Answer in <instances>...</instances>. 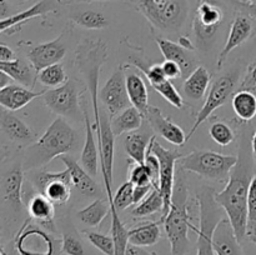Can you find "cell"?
<instances>
[{"label":"cell","instance_id":"cell-27","mask_svg":"<svg viewBox=\"0 0 256 255\" xmlns=\"http://www.w3.org/2000/svg\"><path fill=\"white\" fill-rule=\"evenodd\" d=\"M0 72H4L14 82L26 88H32L35 84V75L38 74L30 62H25L22 58H16L12 62H0Z\"/></svg>","mask_w":256,"mask_h":255},{"label":"cell","instance_id":"cell-18","mask_svg":"<svg viewBox=\"0 0 256 255\" xmlns=\"http://www.w3.org/2000/svg\"><path fill=\"white\" fill-rule=\"evenodd\" d=\"M156 42L165 60L176 62L182 68V78H188L198 68V62L192 50H188L179 42H174L165 38H158Z\"/></svg>","mask_w":256,"mask_h":255},{"label":"cell","instance_id":"cell-44","mask_svg":"<svg viewBox=\"0 0 256 255\" xmlns=\"http://www.w3.org/2000/svg\"><path fill=\"white\" fill-rule=\"evenodd\" d=\"M239 90H250V92L256 90V60H254L248 68L246 74L240 84Z\"/></svg>","mask_w":256,"mask_h":255},{"label":"cell","instance_id":"cell-3","mask_svg":"<svg viewBox=\"0 0 256 255\" xmlns=\"http://www.w3.org/2000/svg\"><path fill=\"white\" fill-rule=\"evenodd\" d=\"M165 232L170 242V255H186L190 249L189 232H196L192 224L189 212V190L182 178L175 182L172 208L168 215L162 218Z\"/></svg>","mask_w":256,"mask_h":255},{"label":"cell","instance_id":"cell-10","mask_svg":"<svg viewBox=\"0 0 256 255\" xmlns=\"http://www.w3.org/2000/svg\"><path fill=\"white\" fill-rule=\"evenodd\" d=\"M149 149L158 156L160 162V175H159V190L164 198V210L162 216L168 215L172 208V194L175 188V165L178 160L182 159L184 154L178 150H170L160 145L156 142V138L152 136Z\"/></svg>","mask_w":256,"mask_h":255},{"label":"cell","instance_id":"cell-34","mask_svg":"<svg viewBox=\"0 0 256 255\" xmlns=\"http://www.w3.org/2000/svg\"><path fill=\"white\" fill-rule=\"evenodd\" d=\"M72 20L79 26L90 30H100L109 26V20L105 16L104 12L92 9L75 12L72 15Z\"/></svg>","mask_w":256,"mask_h":255},{"label":"cell","instance_id":"cell-47","mask_svg":"<svg viewBox=\"0 0 256 255\" xmlns=\"http://www.w3.org/2000/svg\"><path fill=\"white\" fill-rule=\"evenodd\" d=\"M232 5H234L235 10L246 12V14L252 15V16L256 20V5L246 4V2H238V0H232Z\"/></svg>","mask_w":256,"mask_h":255},{"label":"cell","instance_id":"cell-55","mask_svg":"<svg viewBox=\"0 0 256 255\" xmlns=\"http://www.w3.org/2000/svg\"><path fill=\"white\" fill-rule=\"evenodd\" d=\"M238 2H246V4H252V5H256V0H238Z\"/></svg>","mask_w":256,"mask_h":255},{"label":"cell","instance_id":"cell-37","mask_svg":"<svg viewBox=\"0 0 256 255\" xmlns=\"http://www.w3.org/2000/svg\"><path fill=\"white\" fill-rule=\"evenodd\" d=\"M85 238L96 248L99 252H102L104 255H114L115 254V242L112 235L102 234L99 232H90L85 230Z\"/></svg>","mask_w":256,"mask_h":255},{"label":"cell","instance_id":"cell-29","mask_svg":"<svg viewBox=\"0 0 256 255\" xmlns=\"http://www.w3.org/2000/svg\"><path fill=\"white\" fill-rule=\"evenodd\" d=\"M212 82V74L206 68L198 66L184 82V92L189 99L200 100L206 94Z\"/></svg>","mask_w":256,"mask_h":255},{"label":"cell","instance_id":"cell-42","mask_svg":"<svg viewBox=\"0 0 256 255\" xmlns=\"http://www.w3.org/2000/svg\"><path fill=\"white\" fill-rule=\"evenodd\" d=\"M256 234V174L252 176L248 195V236Z\"/></svg>","mask_w":256,"mask_h":255},{"label":"cell","instance_id":"cell-6","mask_svg":"<svg viewBox=\"0 0 256 255\" xmlns=\"http://www.w3.org/2000/svg\"><path fill=\"white\" fill-rule=\"evenodd\" d=\"M239 158L224 155L210 150H195L180 159V166L185 172H194L205 179L228 180Z\"/></svg>","mask_w":256,"mask_h":255},{"label":"cell","instance_id":"cell-38","mask_svg":"<svg viewBox=\"0 0 256 255\" xmlns=\"http://www.w3.org/2000/svg\"><path fill=\"white\" fill-rule=\"evenodd\" d=\"M152 89L156 92H159L170 105H172V106L176 108V109H182V108L184 106V99H182V94L178 92L176 88L174 86L172 80H164V82H160V84L154 85Z\"/></svg>","mask_w":256,"mask_h":255},{"label":"cell","instance_id":"cell-30","mask_svg":"<svg viewBox=\"0 0 256 255\" xmlns=\"http://www.w3.org/2000/svg\"><path fill=\"white\" fill-rule=\"evenodd\" d=\"M142 119H144V115L132 105L122 110L120 114L112 118V128L115 136H120L124 132H136L142 128Z\"/></svg>","mask_w":256,"mask_h":255},{"label":"cell","instance_id":"cell-25","mask_svg":"<svg viewBox=\"0 0 256 255\" xmlns=\"http://www.w3.org/2000/svg\"><path fill=\"white\" fill-rule=\"evenodd\" d=\"M125 68V80H126V89L128 94H129L130 102L132 106L136 108L142 115H146L148 109H149V92H148L146 84H145L144 79L142 75L136 72V70L126 69Z\"/></svg>","mask_w":256,"mask_h":255},{"label":"cell","instance_id":"cell-49","mask_svg":"<svg viewBox=\"0 0 256 255\" xmlns=\"http://www.w3.org/2000/svg\"><path fill=\"white\" fill-rule=\"evenodd\" d=\"M125 255H156L152 252H148L142 246H138V245L130 244L128 242L126 250H125Z\"/></svg>","mask_w":256,"mask_h":255},{"label":"cell","instance_id":"cell-36","mask_svg":"<svg viewBox=\"0 0 256 255\" xmlns=\"http://www.w3.org/2000/svg\"><path fill=\"white\" fill-rule=\"evenodd\" d=\"M38 78H39L40 82L42 85L52 88V89L65 84L69 80L62 62H56V64L44 68V69L38 72Z\"/></svg>","mask_w":256,"mask_h":255},{"label":"cell","instance_id":"cell-17","mask_svg":"<svg viewBox=\"0 0 256 255\" xmlns=\"http://www.w3.org/2000/svg\"><path fill=\"white\" fill-rule=\"evenodd\" d=\"M145 119L149 122L152 129L170 144L182 146L186 142V135L184 130L179 125L175 124L169 116H166L160 108L150 105Z\"/></svg>","mask_w":256,"mask_h":255},{"label":"cell","instance_id":"cell-53","mask_svg":"<svg viewBox=\"0 0 256 255\" xmlns=\"http://www.w3.org/2000/svg\"><path fill=\"white\" fill-rule=\"evenodd\" d=\"M252 160H254L256 165V129L252 138Z\"/></svg>","mask_w":256,"mask_h":255},{"label":"cell","instance_id":"cell-11","mask_svg":"<svg viewBox=\"0 0 256 255\" xmlns=\"http://www.w3.org/2000/svg\"><path fill=\"white\" fill-rule=\"evenodd\" d=\"M44 102L52 112L59 116L76 118L82 108V92L76 80L69 79L65 84L46 90Z\"/></svg>","mask_w":256,"mask_h":255},{"label":"cell","instance_id":"cell-20","mask_svg":"<svg viewBox=\"0 0 256 255\" xmlns=\"http://www.w3.org/2000/svg\"><path fill=\"white\" fill-rule=\"evenodd\" d=\"M62 162H64L65 168L69 170L70 178H72V186L85 196H95L100 192L99 185L96 184L92 175H90L86 170L82 168V165H79L76 160L70 155H62L60 156Z\"/></svg>","mask_w":256,"mask_h":255},{"label":"cell","instance_id":"cell-45","mask_svg":"<svg viewBox=\"0 0 256 255\" xmlns=\"http://www.w3.org/2000/svg\"><path fill=\"white\" fill-rule=\"evenodd\" d=\"M162 70H164V74L166 76V79L169 80H174V79H179V78H182V68L174 62H170V60H165L162 62Z\"/></svg>","mask_w":256,"mask_h":255},{"label":"cell","instance_id":"cell-51","mask_svg":"<svg viewBox=\"0 0 256 255\" xmlns=\"http://www.w3.org/2000/svg\"><path fill=\"white\" fill-rule=\"evenodd\" d=\"M128 242H116L115 244V254L114 255H125Z\"/></svg>","mask_w":256,"mask_h":255},{"label":"cell","instance_id":"cell-23","mask_svg":"<svg viewBox=\"0 0 256 255\" xmlns=\"http://www.w3.org/2000/svg\"><path fill=\"white\" fill-rule=\"evenodd\" d=\"M0 125L5 136L14 142L25 144V142H32L36 139V134L32 132V129H30L22 119L10 112V110L4 108L0 114Z\"/></svg>","mask_w":256,"mask_h":255},{"label":"cell","instance_id":"cell-52","mask_svg":"<svg viewBox=\"0 0 256 255\" xmlns=\"http://www.w3.org/2000/svg\"><path fill=\"white\" fill-rule=\"evenodd\" d=\"M179 44L182 45V46H184V48H186L188 50H192V52L195 49V46L192 44V42H190V40L188 39V38H184V36L180 38V39H179Z\"/></svg>","mask_w":256,"mask_h":255},{"label":"cell","instance_id":"cell-1","mask_svg":"<svg viewBox=\"0 0 256 255\" xmlns=\"http://www.w3.org/2000/svg\"><path fill=\"white\" fill-rule=\"evenodd\" d=\"M236 165L230 172L226 185L220 192H215V199L225 210L235 235L242 242L248 236V195L252 182V165L246 152H240Z\"/></svg>","mask_w":256,"mask_h":255},{"label":"cell","instance_id":"cell-16","mask_svg":"<svg viewBox=\"0 0 256 255\" xmlns=\"http://www.w3.org/2000/svg\"><path fill=\"white\" fill-rule=\"evenodd\" d=\"M62 36L64 34L52 42H42V44H38L30 48L29 52H26V58L30 64L36 70V72L49 65L62 62V58L66 54V45L62 42Z\"/></svg>","mask_w":256,"mask_h":255},{"label":"cell","instance_id":"cell-41","mask_svg":"<svg viewBox=\"0 0 256 255\" xmlns=\"http://www.w3.org/2000/svg\"><path fill=\"white\" fill-rule=\"evenodd\" d=\"M134 188L135 185L132 182H126L122 185H120L119 189L116 190L114 195V202L116 210H125L134 204Z\"/></svg>","mask_w":256,"mask_h":255},{"label":"cell","instance_id":"cell-33","mask_svg":"<svg viewBox=\"0 0 256 255\" xmlns=\"http://www.w3.org/2000/svg\"><path fill=\"white\" fill-rule=\"evenodd\" d=\"M110 212L109 200L105 199H96L92 202H90L88 206L78 212V218L84 222L88 226H98L102 224V220L105 219Z\"/></svg>","mask_w":256,"mask_h":255},{"label":"cell","instance_id":"cell-8","mask_svg":"<svg viewBox=\"0 0 256 255\" xmlns=\"http://www.w3.org/2000/svg\"><path fill=\"white\" fill-rule=\"evenodd\" d=\"M48 230L34 224L32 220L25 222L14 240L16 254L59 255L62 252V240L56 239Z\"/></svg>","mask_w":256,"mask_h":255},{"label":"cell","instance_id":"cell-50","mask_svg":"<svg viewBox=\"0 0 256 255\" xmlns=\"http://www.w3.org/2000/svg\"><path fill=\"white\" fill-rule=\"evenodd\" d=\"M12 82H14V80H12V78L6 74V72H0V89H2V88L8 86V85L12 84Z\"/></svg>","mask_w":256,"mask_h":255},{"label":"cell","instance_id":"cell-31","mask_svg":"<svg viewBox=\"0 0 256 255\" xmlns=\"http://www.w3.org/2000/svg\"><path fill=\"white\" fill-rule=\"evenodd\" d=\"M152 136H149L146 132H129L124 142L125 152H126L128 156L134 162H145Z\"/></svg>","mask_w":256,"mask_h":255},{"label":"cell","instance_id":"cell-46","mask_svg":"<svg viewBox=\"0 0 256 255\" xmlns=\"http://www.w3.org/2000/svg\"><path fill=\"white\" fill-rule=\"evenodd\" d=\"M154 189V185H135L134 188V204H140Z\"/></svg>","mask_w":256,"mask_h":255},{"label":"cell","instance_id":"cell-22","mask_svg":"<svg viewBox=\"0 0 256 255\" xmlns=\"http://www.w3.org/2000/svg\"><path fill=\"white\" fill-rule=\"evenodd\" d=\"M45 92H36L20 84H10L0 89V105L10 112H16L26 106L36 98L44 95Z\"/></svg>","mask_w":256,"mask_h":255},{"label":"cell","instance_id":"cell-13","mask_svg":"<svg viewBox=\"0 0 256 255\" xmlns=\"http://www.w3.org/2000/svg\"><path fill=\"white\" fill-rule=\"evenodd\" d=\"M34 184L40 192L50 202L64 205L72 196V178L69 170L62 172H42L34 178Z\"/></svg>","mask_w":256,"mask_h":255},{"label":"cell","instance_id":"cell-24","mask_svg":"<svg viewBox=\"0 0 256 255\" xmlns=\"http://www.w3.org/2000/svg\"><path fill=\"white\" fill-rule=\"evenodd\" d=\"M28 212L32 222H39L42 226L54 232V202H50L42 192H35L26 202Z\"/></svg>","mask_w":256,"mask_h":255},{"label":"cell","instance_id":"cell-39","mask_svg":"<svg viewBox=\"0 0 256 255\" xmlns=\"http://www.w3.org/2000/svg\"><path fill=\"white\" fill-rule=\"evenodd\" d=\"M209 134L212 139L220 146H228L235 140L234 130L224 122H215L210 126Z\"/></svg>","mask_w":256,"mask_h":255},{"label":"cell","instance_id":"cell-9","mask_svg":"<svg viewBox=\"0 0 256 255\" xmlns=\"http://www.w3.org/2000/svg\"><path fill=\"white\" fill-rule=\"evenodd\" d=\"M238 80H239V69L230 70V72L220 75L219 78L214 80V82L210 86L209 92H208L206 100L198 112L196 119H195V122L190 129L189 134L186 135V142L195 134L200 125L212 116L215 110L222 108L230 99V96L235 94L234 92Z\"/></svg>","mask_w":256,"mask_h":255},{"label":"cell","instance_id":"cell-15","mask_svg":"<svg viewBox=\"0 0 256 255\" xmlns=\"http://www.w3.org/2000/svg\"><path fill=\"white\" fill-rule=\"evenodd\" d=\"M62 4H64L62 0H40V2H35L32 6L28 8L26 10H22V12L2 19L0 32H2V34H15L22 29V25L26 24V22L38 16H44L49 12H56Z\"/></svg>","mask_w":256,"mask_h":255},{"label":"cell","instance_id":"cell-56","mask_svg":"<svg viewBox=\"0 0 256 255\" xmlns=\"http://www.w3.org/2000/svg\"><path fill=\"white\" fill-rule=\"evenodd\" d=\"M68 2H69V0H68ZM72 2H106V0H72Z\"/></svg>","mask_w":256,"mask_h":255},{"label":"cell","instance_id":"cell-4","mask_svg":"<svg viewBox=\"0 0 256 255\" xmlns=\"http://www.w3.org/2000/svg\"><path fill=\"white\" fill-rule=\"evenodd\" d=\"M132 6L164 34H175L189 16L188 0H130Z\"/></svg>","mask_w":256,"mask_h":255},{"label":"cell","instance_id":"cell-14","mask_svg":"<svg viewBox=\"0 0 256 255\" xmlns=\"http://www.w3.org/2000/svg\"><path fill=\"white\" fill-rule=\"evenodd\" d=\"M255 32L256 20L254 18L252 15L246 14V12L236 10L234 19L232 22L229 34H228V39L225 42L224 48L220 52L219 58H218V68L222 69L230 52L236 49V48H239L240 45L244 44L250 38L254 36Z\"/></svg>","mask_w":256,"mask_h":255},{"label":"cell","instance_id":"cell-58","mask_svg":"<svg viewBox=\"0 0 256 255\" xmlns=\"http://www.w3.org/2000/svg\"><path fill=\"white\" fill-rule=\"evenodd\" d=\"M2 255H12V254H8V252H5L4 248H2Z\"/></svg>","mask_w":256,"mask_h":255},{"label":"cell","instance_id":"cell-32","mask_svg":"<svg viewBox=\"0 0 256 255\" xmlns=\"http://www.w3.org/2000/svg\"><path fill=\"white\" fill-rule=\"evenodd\" d=\"M232 105L242 122H252L256 116V95L250 90H239L235 92Z\"/></svg>","mask_w":256,"mask_h":255},{"label":"cell","instance_id":"cell-26","mask_svg":"<svg viewBox=\"0 0 256 255\" xmlns=\"http://www.w3.org/2000/svg\"><path fill=\"white\" fill-rule=\"evenodd\" d=\"M82 102H82V116H84L85 120V142L84 146H82L80 162H82V168H84L90 175L96 176L98 168H99V152H98L96 144H95L94 132H92V126H94V125L90 122L88 110Z\"/></svg>","mask_w":256,"mask_h":255},{"label":"cell","instance_id":"cell-54","mask_svg":"<svg viewBox=\"0 0 256 255\" xmlns=\"http://www.w3.org/2000/svg\"><path fill=\"white\" fill-rule=\"evenodd\" d=\"M9 2H12V4H15V5H19V4H22V2H29V0H9Z\"/></svg>","mask_w":256,"mask_h":255},{"label":"cell","instance_id":"cell-19","mask_svg":"<svg viewBox=\"0 0 256 255\" xmlns=\"http://www.w3.org/2000/svg\"><path fill=\"white\" fill-rule=\"evenodd\" d=\"M24 182V172L22 165L10 168L2 175V200L12 209L19 210L22 206V188Z\"/></svg>","mask_w":256,"mask_h":255},{"label":"cell","instance_id":"cell-35","mask_svg":"<svg viewBox=\"0 0 256 255\" xmlns=\"http://www.w3.org/2000/svg\"><path fill=\"white\" fill-rule=\"evenodd\" d=\"M164 210V198L158 188H154L149 195L142 200L135 209H132V215L134 218H145Z\"/></svg>","mask_w":256,"mask_h":255},{"label":"cell","instance_id":"cell-7","mask_svg":"<svg viewBox=\"0 0 256 255\" xmlns=\"http://www.w3.org/2000/svg\"><path fill=\"white\" fill-rule=\"evenodd\" d=\"M224 20L225 8L220 0H198L192 18V32L200 49H209Z\"/></svg>","mask_w":256,"mask_h":255},{"label":"cell","instance_id":"cell-21","mask_svg":"<svg viewBox=\"0 0 256 255\" xmlns=\"http://www.w3.org/2000/svg\"><path fill=\"white\" fill-rule=\"evenodd\" d=\"M212 248L216 255H244L242 242L235 235L228 218L222 219L215 229Z\"/></svg>","mask_w":256,"mask_h":255},{"label":"cell","instance_id":"cell-57","mask_svg":"<svg viewBox=\"0 0 256 255\" xmlns=\"http://www.w3.org/2000/svg\"><path fill=\"white\" fill-rule=\"evenodd\" d=\"M249 239L252 240V242H254V244H256V234L255 235H249Z\"/></svg>","mask_w":256,"mask_h":255},{"label":"cell","instance_id":"cell-5","mask_svg":"<svg viewBox=\"0 0 256 255\" xmlns=\"http://www.w3.org/2000/svg\"><path fill=\"white\" fill-rule=\"evenodd\" d=\"M215 192L214 188L206 185L200 186L196 192L200 214V228L196 230V255H216L212 248V239L216 226L225 219V210L215 199Z\"/></svg>","mask_w":256,"mask_h":255},{"label":"cell","instance_id":"cell-12","mask_svg":"<svg viewBox=\"0 0 256 255\" xmlns=\"http://www.w3.org/2000/svg\"><path fill=\"white\" fill-rule=\"evenodd\" d=\"M99 100L102 102L110 118L116 116L122 110L129 108L130 99L126 89L124 65L118 68L106 80L99 92Z\"/></svg>","mask_w":256,"mask_h":255},{"label":"cell","instance_id":"cell-48","mask_svg":"<svg viewBox=\"0 0 256 255\" xmlns=\"http://www.w3.org/2000/svg\"><path fill=\"white\" fill-rule=\"evenodd\" d=\"M16 58V54H15V52L12 48L8 46V45L5 44L0 45V62H12V60H15Z\"/></svg>","mask_w":256,"mask_h":255},{"label":"cell","instance_id":"cell-28","mask_svg":"<svg viewBox=\"0 0 256 255\" xmlns=\"http://www.w3.org/2000/svg\"><path fill=\"white\" fill-rule=\"evenodd\" d=\"M162 219L159 222H145L144 224L132 228L128 232V242L138 246H152L162 238Z\"/></svg>","mask_w":256,"mask_h":255},{"label":"cell","instance_id":"cell-43","mask_svg":"<svg viewBox=\"0 0 256 255\" xmlns=\"http://www.w3.org/2000/svg\"><path fill=\"white\" fill-rule=\"evenodd\" d=\"M62 252L65 255H85V249L76 235L64 232L62 238Z\"/></svg>","mask_w":256,"mask_h":255},{"label":"cell","instance_id":"cell-2","mask_svg":"<svg viewBox=\"0 0 256 255\" xmlns=\"http://www.w3.org/2000/svg\"><path fill=\"white\" fill-rule=\"evenodd\" d=\"M76 142L75 130L62 116L56 118L48 126L39 140L25 150V169H34L46 165L52 159L72 152Z\"/></svg>","mask_w":256,"mask_h":255},{"label":"cell","instance_id":"cell-40","mask_svg":"<svg viewBox=\"0 0 256 255\" xmlns=\"http://www.w3.org/2000/svg\"><path fill=\"white\" fill-rule=\"evenodd\" d=\"M128 178L134 185H152V172L145 162H132L129 166Z\"/></svg>","mask_w":256,"mask_h":255}]
</instances>
